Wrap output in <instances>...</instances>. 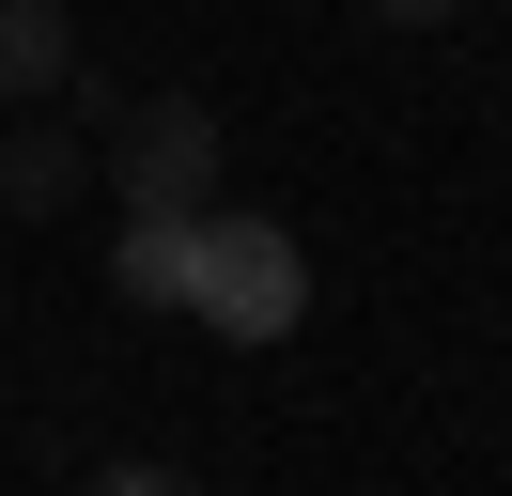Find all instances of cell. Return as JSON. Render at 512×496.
<instances>
[{"instance_id":"1","label":"cell","mask_w":512,"mask_h":496,"mask_svg":"<svg viewBox=\"0 0 512 496\" xmlns=\"http://www.w3.org/2000/svg\"><path fill=\"white\" fill-rule=\"evenodd\" d=\"M187 310H202L218 341H295V326H311V248H295L280 217H233V202H202Z\"/></svg>"},{"instance_id":"2","label":"cell","mask_w":512,"mask_h":496,"mask_svg":"<svg viewBox=\"0 0 512 496\" xmlns=\"http://www.w3.org/2000/svg\"><path fill=\"white\" fill-rule=\"evenodd\" d=\"M94 155H109V186H125L140 217H202L233 124L202 109V93H140V109H94Z\"/></svg>"},{"instance_id":"3","label":"cell","mask_w":512,"mask_h":496,"mask_svg":"<svg viewBox=\"0 0 512 496\" xmlns=\"http://www.w3.org/2000/svg\"><path fill=\"white\" fill-rule=\"evenodd\" d=\"M78 186H94V140H78V124H47V93H32V124L0 140V217H63Z\"/></svg>"},{"instance_id":"4","label":"cell","mask_w":512,"mask_h":496,"mask_svg":"<svg viewBox=\"0 0 512 496\" xmlns=\"http://www.w3.org/2000/svg\"><path fill=\"white\" fill-rule=\"evenodd\" d=\"M187 248H202V217H140V202H125V233H109V295H125V310H187Z\"/></svg>"},{"instance_id":"5","label":"cell","mask_w":512,"mask_h":496,"mask_svg":"<svg viewBox=\"0 0 512 496\" xmlns=\"http://www.w3.org/2000/svg\"><path fill=\"white\" fill-rule=\"evenodd\" d=\"M63 78H78V16L63 0H0V109H32Z\"/></svg>"},{"instance_id":"6","label":"cell","mask_w":512,"mask_h":496,"mask_svg":"<svg viewBox=\"0 0 512 496\" xmlns=\"http://www.w3.org/2000/svg\"><path fill=\"white\" fill-rule=\"evenodd\" d=\"M357 16H373V31H450L466 0H357Z\"/></svg>"},{"instance_id":"7","label":"cell","mask_w":512,"mask_h":496,"mask_svg":"<svg viewBox=\"0 0 512 496\" xmlns=\"http://www.w3.org/2000/svg\"><path fill=\"white\" fill-rule=\"evenodd\" d=\"M497 16H512V0H497Z\"/></svg>"}]
</instances>
